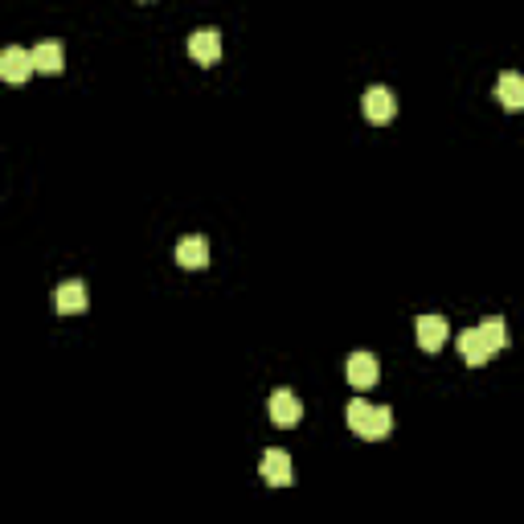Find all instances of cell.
Returning <instances> with one entry per match:
<instances>
[{"mask_svg":"<svg viewBox=\"0 0 524 524\" xmlns=\"http://www.w3.org/2000/svg\"><path fill=\"white\" fill-rule=\"evenodd\" d=\"M349 430L360 438H369V443H377V438H385L389 430H393V414H389L385 406H373V401H349Z\"/></svg>","mask_w":524,"mask_h":524,"instance_id":"obj_1","label":"cell"},{"mask_svg":"<svg viewBox=\"0 0 524 524\" xmlns=\"http://www.w3.org/2000/svg\"><path fill=\"white\" fill-rule=\"evenodd\" d=\"M258 471H262V479H266L271 487H287V484L295 479V463H292V455H287V451H279V447L262 451Z\"/></svg>","mask_w":524,"mask_h":524,"instance_id":"obj_2","label":"cell"},{"mask_svg":"<svg viewBox=\"0 0 524 524\" xmlns=\"http://www.w3.org/2000/svg\"><path fill=\"white\" fill-rule=\"evenodd\" d=\"M360 107H365V119L369 123H389V119L398 115V98L389 87H369L365 98H360Z\"/></svg>","mask_w":524,"mask_h":524,"instance_id":"obj_3","label":"cell"},{"mask_svg":"<svg viewBox=\"0 0 524 524\" xmlns=\"http://www.w3.org/2000/svg\"><path fill=\"white\" fill-rule=\"evenodd\" d=\"M303 418V398L295 389H275L271 393V422L275 427H300Z\"/></svg>","mask_w":524,"mask_h":524,"instance_id":"obj_4","label":"cell"},{"mask_svg":"<svg viewBox=\"0 0 524 524\" xmlns=\"http://www.w3.org/2000/svg\"><path fill=\"white\" fill-rule=\"evenodd\" d=\"M414 336H418V349H422V352H438L443 344H447L451 328H447V320H443V316H418V320H414Z\"/></svg>","mask_w":524,"mask_h":524,"instance_id":"obj_5","label":"cell"},{"mask_svg":"<svg viewBox=\"0 0 524 524\" xmlns=\"http://www.w3.org/2000/svg\"><path fill=\"white\" fill-rule=\"evenodd\" d=\"M33 70H38L33 66V49L9 46L4 54H0V78H4V82H25Z\"/></svg>","mask_w":524,"mask_h":524,"instance_id":"obj_6","label":"cell"},{"mask_svg":"<svg viewBox=\"0 0 524 524\" xmlns=\"http://www.w3.org/2000/svg\"><path fill=\"white\" fill-rule=\"evenodd\" d=\"M344 373H349V385L352 389H373V385H377V377H381L377 357H373V352H352L349 365H344Z\"/></svg>","mask_w":524,"mask_h":524,"instance_id":"obj_7","label":"cell"},{"mask_svg":"<svg viewBox=\"0 0 524 524\" xmlns=\"http://www.w3.org/2000/svg\"><path fill=\"white\" fill-rule=\"evenodd\" d=\"M189 54H193L197 66H214V62L222 58V33H217V30L189 33Z\"/></svg>","mask_w":524,"mask_h":524,"instance_id":"obj_8","label":"cell"},{"mask_svg":"<svg viewBox=\"0 0 524 524\" xmlns=\"http://www.w3.org/2000/svg\"><path fill=\"white\" fill-rule=\"evenodd\" d=\"M176 262H181L185 271H205V266H209V242H205L201 233L181 238V242H176Z\"/></svg>","mask_w":524,"mask_h":524,"instance_id":"obj_9","label":"cell"},{"mask_svg":"<svg viewBox=\"0 0 524 524\" xmlns=\"http://www.w3.org/2000/svg\"><path fill=\"white\" fill-rule=\"evenodd\" d=\"M87 283L82 279H70V283H58V292H54V308L62 316H74V311H87Z\"/></svg>","mask_w":524,"mask_h":524,"instance_id":"obj_10","label":"cell"},{"mask_svg":"<svg viewBox=\"0 0 524 524\" xmlns=\"http://www.w3.org/2000/svg\"><path fill=\"white\" fill-rule=\"evenodd\" d=\"M459 357H463L471 369H479V365H487V360H492V349H487V340L479 336V328L459 332Z\"/></svg>","mask_w":524,"mask_h":524,"instance_id":"obj_11","label":"cell"},{"mask_svg":"<svg viewBox=\"0 0 524 524\" xmlns=\"http://www.w3.org/2000/svg\"><path fill=\"white\" fill-rule=\"evenodd\" d=\"M495 98H500L508 111H524V78L516 74V70L500 74V82H495Z\"/></svg>","mask_w":524,"mask_h":524,"instance_id":"obj_12","label":"cell"},{"mask_svg":"<svg viewBox=\"0 0 524 524\" xmlns=\"http://www.w3.org/2000/svg\"><path fill=\"white\" fill-rule=\"evenodd\" d=\"M62 46L58 41H41V46H33V66H38V74H58L62 70Z\"/></svg>","mask_w":524,"mask_h":524,"instance_id":"obj_13","label":"cell"},{"mask_svg":"<svg viewBox=\"0 0 524 524\" xmlns=\"http://www.w3.org/2000/svg\"><path fill=\"white\" fill-rule=\"evenodd\" d=\"M479 336L487 340V349H492V352L508 349V324H504V316H487V320H479Z\"/></svg>","mask_w":524,"mask_h":524,"instance_id":"obj_14","label":"cell"},{"mask_svg":"<svg viewBox=\"0 0 524 524\" xmlns=\"http://www.w3.org/2000/svg\"><path fill=\"white\" fill-rule=\"evenodd\" d=\"M144 4H148V0H144Z\"/></svg>","mask_w":524,"mask_h":524,"instance_id":"obj_15","label":"cell"}]
</instances>
